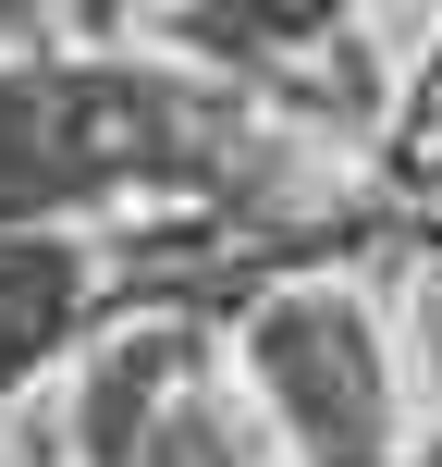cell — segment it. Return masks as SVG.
I'll return each instance as SVG.
<instances>
[{"mask_svg": "<svg viewBox=\"0 0 442 467\" xmlns=\"http://www.w3.org/2000/svg\"><path fill=\"white\" fill-rule=\"evenodd\" d=\"M246 394L271 406L295 467H406V369L394 320L356 271H283L246 296Z\"/></svg>", "mask_w": 442, "mask_h": 467, "instance_id": "6da1fadb", "label": "cell"}, {"mask_svg": "<svg viewBox=\"0 0 442 467\" xmlns=\"http://www.w3.org/2000/svg\"><path fill=\"white\" fill-rule=\"evenodd\" d=\"M74 467H258L210 320H123L74 345Z\"/></svg>", "mask_w": 442, "mask_h": 467, "instance_id": "7a4b0ae2", "label": "cell"}, {"mask_svg": "<svg viewBox=\"0 0 442 467\" xmlns=\"http://www.w3.org/2000/svg\"><path fill=\"white\" fill-rule=\"evenodd\" d=\"M111 246L74 222H0V406H25L49 369H74V345L111 307Z\"/></svg>", "mask_w": 442, "mask_h": 467, "instance_id": "3957f363", "label": "cell"}, {"mask_svg": "<svg viewBox=\"0 0 442 467\" xmlns=\"http://www.w3.org/2000/svg\"><path fill=\"white\" fill-rule=\"evenodd\" d=\"M394 172H406V185H442V49L418 62V87H406V123H394Z\"/></svg>", "mask_w": 442, "mask_h": 467, "instance_id": "277c9868", "label": "cell"}]
</instances>
